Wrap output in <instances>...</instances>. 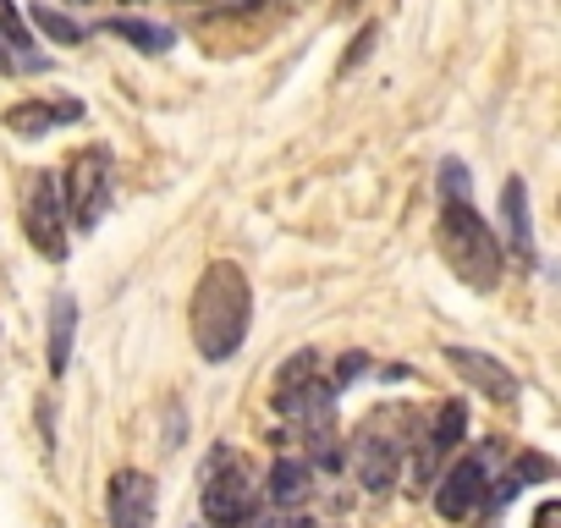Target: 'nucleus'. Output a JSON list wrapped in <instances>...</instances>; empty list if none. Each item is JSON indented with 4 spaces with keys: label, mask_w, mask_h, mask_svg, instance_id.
Returning a JSON list of instances; mask_svg holds the SVG:
<instances>
[{
    "label": "nucleus",
    "mask_w": 561,
    "mask_h": 528,
    "mask_svg": "<svg viewBox=\"0 0 561 528\" xmlns=\"http://www.w3.org/2000/svg\"><path fill=\"white\" fill-rule=\"evenodd\" d=\"M23 231L28 242L50 259V264H67V209H61V182L56 171H34L23 182Z\"/></svg>",
    "instance_id": "obj_5"
},
{
    "label": "nucleus",
    "mask_w": 561,
    "mask_h": 528,
    "mask_svg": "<svg viewBox=\"0 0 561 528\" xmlns=\"http://www.w3.org/2000/svg\"><path fill=\"white\" fill-rule=\"evenodd\" d=\"M0 34H7L18 50H34V34H28V18L12 7V0H0Z\"/></svg>",
    "instance_id": "obj_18"
},
{
    "label": "nucleus",
    "mask_w": 561,
    "mask_h": 528,
    "mask_svg": "<svg viewBox=\"0 0 561 528\" xmlns=\"http://www.w3.org/2000/svg\"><path fill=\"white\" fill-rule=\"evenodd\" d=\"M462 435H468V408H462V402H446L440 418H435V429H430V440H424V451H419V479H424V484H430L435 468L462 446Z\"/></svg>",
    "instance_id": "obj_11"
},
{
    "label": "nucleus",
    "mask_w": 561,
    "mask_h": 528,
    "mask_svg": "<svg viewBox=\"0 0 561 528\" xmlns=\"http://www.w3.org/2000/svg\"><path fill=\"white\" fill-rule=\"evenodd\" d=\"M397 462H402V440H391V435H364V451H358V479H364V490H391V479H397Z\"/></svg>",
    "instance_id": "obj_12"
},
{
    "label": "nucleus",
    "mask_w": 561,
    "mask_h": 528,
    "mask_svg": "<svg viewBox=\"0 0 561 528\" xmlns=\"http://www.w3.org/2000/svg\"><path fill=\"white\" fill-rule=\"evenodd\" d=\"M484 501H490V457H484V451L457 457V462H451V473L435 484V512H440L446 523L473 517Z\"/></svg>",
    "instance_id": "obj_6"
},
{
    "label": "nucleus",
    "mask_w": 561,
    "mask_h": 528,
    "mask_svg": "<svg viewBox=\"0 0 561 528\" xmlns=\"http://www.w3.org/2000/svg\"><path fill=\"white\" fill-rule=\"evenodd\" d=\"M501 226H506V248L517 253L523 271L539 264V242H534V220H528V182L523 176H506L501 187Z\"/></svg>",
    "instance_id": "obj_9"
},
{
    "label": "nucleus",
    "mask_w": 561,
    "mask_h": 528,
    "mask_svg": "<svg viewBox=\"0 0 561 528\" xmlns=\"http://www.w3.org/2000/svg\"><path fill=\"white\" fill-rule=\"evenodd\" d=\"M111 198H116V160H111V149H100V144L94 149H78L72 165H67V187H61L67 226L94 231L105 220Z\"/></svg>",
    "instance_id": "obj_3"
},
{
    "label": "nucleus",
    "mask_w": 561,
    "mask_h": 528,
    "mask_svg": "<svg viewBox=\"0 0 561 528\" xmlns=\"http://www.w3.org/2000/svg\"><path fill=\"white\" fill-rule=\"evenodd\" d=\"M435 242H440V259L457 271L462 287H473V292H495L501 287V242L484 226V215L473 209V198H440Z\"/></svg>",
    "instance_id": "obj_2"
},
{
    "label": "nucleus",
    "mask_w": 561,
    "mask_h": 528,
    "mask_svg": "<svg viewBox=\"0 0 561 528\" xmlns=\"http://www.w3.org/2000/svg\"><path fill=\"white\" fill-rule=\"evenodd\" d=\"M440 198H473V182H468L462 160H440Z\"/></svg>",
    "instance_id": "obj_19"
},
{
    "label": "nucleus",
    "mask_w": 561,
    "mask_h": 528,
    "mask_svg": "<svg viewBox=\"0 0 561 528\" xmlns=\"http://www.w3.org/2000/svg\"><path fill=\"white\" fill-rule=\"evenodd\" d=\"M154 506H160V490L144 468H116L111 473V490H105L111 528H154Z\"/></svg>",
    "instance_id": "obj_7"
},
{
    "label": "nucleus",
    "mask_w": 561,
    "mask_h": 528,
    "mask_svg": "<svg viewBox=\"0 0 561 528\" xmlns=\"http://www.w3.org/2000/svg\"><path fill=\"white\" fill-rule=\"evenodd\" d=\"M215 528H298V523H287V517H259V512H248V517H237V523H215Z\"/></svg>",
    "instance_id": "obj_22"
},
{
    "label": "nucleus",
    "mask_w": 561,
    "mask_h": 528,
    "mask_svg": "<svg viewBox=\"0 0 561 528\" xmlns=\"http://www.w3.org/2000/svg\"><path fill=\"white\" fill-rule=\"evenodd\" d=\"M72 336H78V298L56 292L50 298V375L56 380L72 369Z\"/></svg>",
    "instance_id": "obj_13"
},
{
    "label": "nucleus",
    "mask_w": 561,
    "mask_h": 528,
    "mask_svg": "<svg viewBox=\"0 0 561 528\" xmlns=\"http://www.w3.org/2000/svg\"><path fill=\"white\" fill-rule=\"evenodd\" d=\"M309 479H314V462H304V457H275V468H270V501H275V506H298V501L309 495Z\"/></svg>",
    "instance_id": "obj_15"
},
{
    "label": "nucleus",
    "mask_w": 561,
    "mask_h": 528,
    "mask_svg": "<svg viewBox=\"0 0 561 528\" xmlns=\"http://www.w3.org/2000/svg\"><path fill=\"white\" fill-rule=\"evenodd\" d=\"M446 364L473 386V397H484V402H495V408H506V402H517V397H523L517 375H512L501 358L479 353V347H446Z\"/></svg>",
    "instance_id": "obj_8"
},
{
    "label": "nucleus",
    "mask_w": 561,
    "mask_h": 528,
    "mask_svg": "<svg viewBox=\"0 0 561 528\" xmlns=\"http://www.w3.org/2000/svg\"><path fill=\"white\" fill-rule=\"evenodd\" d=\"M253 325V287L242 276V264L215 259L204 264V276L193 287V347L204 364H226L242 353Z\"/></svg>",
    "instance_id": "obj_1"
},
{
    "label": "nucleus",
    "mask_w": 561,
    "mask_h": 528,
    "mask_svg": "<svg viewBox=\"0 0 561 528\" xmlns=\"http://www.w3.org/2000/svg\"><path fill=\"white\" fill-rule=\"evenodd\" d=\"M556 517H561V506H556V501H545V506H539V517H534V528H556Z\"/></svg>",
    "instance_id": "obj_23"
},
{
    "label": "nucleus",
    "mask_w": 561,
    "mask_h": 528,
    "mask_svg": "<svg viewBox=\"0 0 561 528\" xmlns=\"http://www.w3.org/2000/svg\"><path fill=\"white\" fill-rule=\"evenodd\" d=\"M314 375H320V358H314V353H298L287 369H280V380H275V413H293L298 391H304Z\"/></svg>",
    "instance_id": "obj_16"
},
{
    "label": "nucleus",
    "mask_w": 561,
    "mask_h": 528,
    "mask_svg": "<svg viewBox=\"0 0 561 528\" xmlns=\"http://www.w3.org/2000/svg\"><path fill=\"white\" fill-rule=\"evenodd\" d=\"M231 12H253V7H264V0H226Z\"/></svg>",
    "instance_id": "obj_24"
},
{
    "label": "nucleus",
    "mask_w": 561,
    "mask_h": 528,
    "mask_svg": "<svg viewBox=\"0 0 561 528\" xmlns=\"http://www.w3.org/2000/svg\"><path fill=\"white\" fill-rule=\"evenodd\" d=\"M375 39H380V28H375V23H364V28H358V39H353V50H347V61H342V72H358V67L369 61Z\"/></svg>",
    "instance_id": "obj_20"
},
{
    "label": "nucleus",
    "mask_w": 561,
    "mask_h": 528,
    "mask_svg": "<svg viewBox=\"0 0 561 528\" xmlns=\"http://www.w3.org/2000/svg\"><path fill=\"white\" fill-rule=\"evenodd\" d=\"M28 23H34L50 45H83V39H89V28H83L78 18L56 12V7H34V12H28Z\"/></svg>",
    "instance_id": "obj_17"
},
{
    "label": "nucleus",
    "mask_w": 561,
    "mask_h": 528,
    "mask_svg": "<svg viewBox=\"0 0 561 528\" xmlns=\"http://www.w3.org/2000/svg\"><path fill=\"white\" fill-rule=\"evenodd\" d=\"M105 34L122 39V45H133V50H144V56H165L176 45V34L165 23H144V18H111Z\"/></svg>",
    "instance_id": "obj_14"
},
{
    "label": "nucleus",
    "mask_w": 561,
    "mask_h": 528,
    "mask_svg": "<svg viewBox=\"0 0 561 528\" xmlns=\"http://www.w3.org/2000/svg\"><path fill=\"white\" fill-rule=\"evenodd\" d=\"M204 490H198V501H204V517H209V528L215 523H237V517H248V512H259V484H253V468L242 462V451L237 446H215L209 457H204Z\"/></svg>",
    "instance_id": "obj_4"
},
{
    "label": "nucleus",
    "mask_w": 561,
    "mask_h": 528,
    "mask_svg": "<svg viewBox=\"0 0 561 528\" xmlns=\"http://www.w3.org/2000/svg\"><path fill=\"white\" fill-rule=\"evenodd\" d=\"M72 122H83V100H23L7 111V133H18V138H45Z\"/></svg>",
    "instance_id": "obj_10"
},
{
    "label": "nucleus",
    "mask_w": 561,
    "mask_h": 528,
    "mask_svg": "<svg viewBox=\"0 0 561 528\" xmlns=\"http://www.w3.org/2000/svg\"><path fill=\"white\" fill-rule=\"evenodd\" d=\"M364 369H369V358H364V353H347V358L336 364V380H331V386H336V391H347V386H353Z\"/></svg>",
    "instance_id": "obj_21"
}]
</instances>
